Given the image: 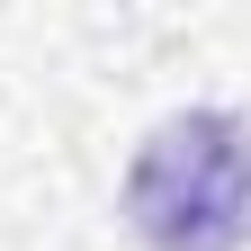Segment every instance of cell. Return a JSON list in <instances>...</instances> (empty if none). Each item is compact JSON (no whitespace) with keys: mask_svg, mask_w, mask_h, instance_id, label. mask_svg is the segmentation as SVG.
I'll return each mask as SVG.
<instances>
[{"mask_svg":"<svg viewBox=\"0 0 251 251\" xmlns=\"http://www.w3.org/2000/svg\"><path fill=\"white\" fill-rule=\"evenodd\" d=\"M126 225L152 251L251 242V126L233 108H179L126 162Z\"/></svg>","mask_w":251,"mask_h":251,"instance_id":"cell-1","label":"cell"}]
</instances>
